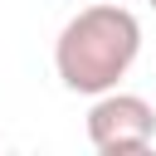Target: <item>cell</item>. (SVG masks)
Returning <instances> with one entry per match:
<instances>
[{
	"label": "cell",
	"mask_w": 156,
	"mask_h": 156,
	"mask_svg": "<svg viewBox=\"0 0 156 156\" xmlns=\"http://www.w3.org/2000/svg\"><path fill=\"white\" fill-rule=\"evenodd\" d=\"M141 54V20L127 5H88L54 39V73L68 93L98 98L117 88Z\"/></svg>",
	"instance_id": "obj_1"
},
{
	"label": "cell",
	"mask_w": 156,
	"mask_h": 156,
	"mask_svg": "<svg viewBox=\"0 0 156 156\" xmlns=\"http://www.w3.org/2000/svg\"><path fill=\"white\" fill-rule=\"evenodd\" d=\"M88 141L102 156H136L156 141V107L141 93H98L88 107Z\"/></svg>",
	"instance_id": "obj_2"
},
{
	"label": "cell",
	"mask_w": 156,
	"mask_h": 156,
	"mask_svg": "<svg viewBox=\"0 0 156 156\" xmlns=\"http://www.w3.org/2000/svg\"><path fill=\"white\" fill-rule=\"evenodd\" d=\"M146 5H151V10H156V0H146Z\"/></svg>",
	"instance_id": "obj_3"
}]
</instances>
